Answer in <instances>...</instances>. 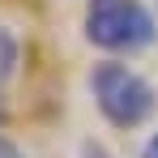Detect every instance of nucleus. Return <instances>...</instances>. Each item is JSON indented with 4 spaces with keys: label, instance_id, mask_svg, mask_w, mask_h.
<instances>
[{
    "label": "nucleus",
    "instance_id": "f03ea898",
    "mask_svg": "<svg viewBox=\"0 0 158 158\" xmlns=\"http://www.w3.org/2000/svg\"><path fill=\"white\" fill-rule=\"evenodd\" d=\"M85 39L107 56H132L158 39V22L141 0H90Z\"/></svg>",
    "mask_w": 158,
    "mask_h": 158
},
{
    "label": "nucleus",
    "instance_id": "7ed1b4c3",
    "mask_svg": "<svg viewBox=\"0 0 158 158\" xmlns=\"http://www.w3.org/2000/svg\"><path fill=\"white\" fill-rule=\"evenodd\" d=\"M141 158H158V132L145 141V145H141Z\"/></svg>",
    "mask_w": 158,
    "mask_h": 158
},
{
    "label": "nucleus",
    "instance_id": "20e7f679",
    "mask_svg": "<svg viewBox=\"0 0 158 158\" xmlns=\"http://www.w3.org/2000/svg\"><path fill=\"white\" fill-rule=\"evenodd\" d=\"M85 158H111V154H107L103 145H90V141H85Z\"/></svg>",
    "mask_w": 158,
    "mask_h": 158
},
{
    "label": "nucleus",
    "instance_id": "f257e3e1",
    "mask_svg": "<svg viewBox=\"0 0 158 158\" xmlns=\"http://www.w3.org/2000/svg\"><path fill=\"white\" fill-rule=\"evenodd\" d=\"M90 94H94L98 115L111 128H124V132L150 124L158 111V90L132 64L115 60V56H107V60H98L90 69Z\"/></svg>",
    "mask_w": 158,
    "mask_h": 158
}]
</instances>
